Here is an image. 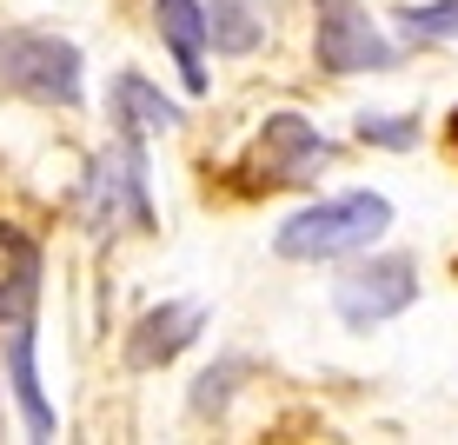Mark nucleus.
<instances>
[{
    "mask_svg": "<svg viewBox=\"0 0 458 445\" xmlns=\"http://www.w3.org/2000/svg\"><path fill=\"white\" fill-rule=\"evenodd\" d=\"M114 107H120L126 133H166V126H180V107H173L153 81H140V73H120Z\"/></svg>",
    "mask_w": 458,
    "mask_h": 445,
    "instance_id": "nucleus-11",
    "label": "nucleus"
},
{
    "mask_svg": "<svg viewBox=\"0 0 458 445\" xmlns=\"http://www.w3.org/2000/svg\"><path fill=\"white\" fill-rule=\"evenodd\" d=\"M419 299V266H412V252H352V266L333 279V306H339V320L345 326H386V320H399L405 306Z\"/></svg>",
    "mask_w": 458,
    "mask_h": 445,
    "instance_id": "nucleus-3",
    "label": "nucleus"
},
{
    "mask_svg": "<svg viewBox=\"0 0 458 445\" xmlns=\"http://www.w3.org/2000/svg\"><path fill=\"white\" fill-rule=\"evenodd\" d=\"M452 153H458V107H452Z\"/></svg>",
    "mask_w": 458,
    "mask_h": 445,
    "instance_id": "nucleus-16",
    "label": "nucleus"
},
{
    "mask_svg": "<svg viewBox=\"0 0 458 445\" xmlns=\"http://www.w3.org/2000/svg\"><path fill=\"white\" fill-rule=\"evenodd\" d=\"M259 160H266V173H273V180L306 186V180H319V173L339 160V147H333V140H326L312 120L273 114V120H266V133H259Z\"/></svg>",
    "mask_w": 458,
    "mask_h": 445,
    "instance_id": "nucleus-6",
    "label": "nucleus"
},
{
    "mask_svg": "<svg viewBox=\"0 0 458 445\" xmlns=\"http://www.w3.org/2000/svg\"><path fill=\"white\" fill-rule=\"evenodd\" d=\"M153 21L180 60V81L193 93H207V7L199 0H153Z\"/></svg>",
    "mask_w": 458,
    "mask_h": 445,
    "instance_id": "nucleus-8",
    "label": "nucleus"
},
{
    "mask_svg": "<svg viewBox=\"0 0 458 445\" xmlns=\"http://www.w3.org/2000/svg\"><path fill=\"white\" fill-rule=\"evenodd\" d=\"M7 332V379H13V399H21V419L34 439H54V406L40 392V372H34V320H13L0 326Z\"/></svg>",
    "mask_w": 458,
    "mask_h": 445,
    "instance_id": "nucleus-9",
    "label": "nucleus"
},
{
    "mask_svg": "<svg viewBox=\"0 0 458 445\" xmlns=\"http://www.w3.org/2000/svg\"><path fill=\"white\" fill-rule=\"evenodd\" d=\"M199 326H207V306H199V299H166V306H153L147 320L133 326V339H126V365H133V372H153V365L180 359L186 346L199 339Z\"/></svg>",
    "mask_w": 458,
    "mask_h": 445,
    "instance_id": "nucleus-7",
    "label": "nucleus"
},
{
    "mask_svg": "<svg viewBox=\"0 0 458 445\" xmlns=\"http://www.w3.org/2000/svg\"><path fill=\"white\" fill-rule=\"evenodd\" d=\"M0 87L34 107H81L87 67L81 47L47 27H0Z\"/></svg>",
    "mask_w": 458,
    "mask_h": 445,
    "instance_id": "nucleus-2",
    "label": "nucleus"
},
{
    "mask_svg": "<svg viewBox=\"0 0 458 445\" xmlns=\"http://www.w3.org/2000/svg\"><path fill=\"white\" fill-rule=\"evenodd\" d=\"M386 227H392L386 193H333V200L299 206L286 227L273 233V246H279V260H352Z\"/></svg>",
    "mask_w": 458,
    "mask_h": 445,
    "instance_id": "nucleus-1",
    "label": "nucleus"
},
{
    "mask_svg": "<svg viewBox=\"0 0 458 445\" xmlns=\"http://www.w3.org/2000/svg\"><path fill=\"white\" fill-rule=\"evenodd\" d=\"M233 379H246V365H240V359H226V365H213V372H199V379H193V412H199V419H219V412H226Z\"/></svg>",
    "mask_w": 458,
    "mask_h": 445,
    "instance_id": "nucleus-14",
    "label": "nucleus"
},
{
    "mask_svg": "<svg viewBox=\"0 0 458 445\" xmlns=\"http://www.w3.org/2000/svg\"><path fill=\"white\" fill-rule=\"evenodd\" d=\"M81 213L93 233H120V227H153V200H147V160H140V140L126 133L120 147H106L87 173Z\"/></svg>",
    "mask_w": 458,
    "mask_h": 445,
    "instance_id": "nucleus-4",
    "label": "nucleus"
},
{
    "mask_svg": "<svg viewBox=\"0 0 458 445\" xmlns=\"http://www.w3.org/2000/svg\"><path fill=\"white\" fill-rule=\"evenodd\" d=\"M405 40H458V0H432V7H399Z\"/></svg>",
    "mask_w": 458,
    "mask_h": 445,
    "instance_id": "nucleus-13",
    "label": "nucleus"
},
{
    "mask_svg": "<svg viewBox=\"0 0 458 445\" xmlns=\"http://www.w3.org/2000/svg\"><path fill=\"white\" fill-rule=\"evenodd\" d=\"M0 246H7V260H13V273L0 279V326H13V320H34V299H40V252L27 233H13V227H0Z\"/></svg>",
    "mask_w": 458,
    "mask_h": 445,
    "instance_id": "nucleus-10",
    "label": "nucleus"
},
{
    "mask_svg": "<svg viewBox=\"0 0 458 445\" xmlns=\"http://www.w3.org/2000/svg\"><path fill=\"white\" fill-rule=\"evenodd\" d=\"M359 140H366V147L405 153V147L419 140V120H405V114H366V120H359Z\"/></svg>",
    "mask_w": 458,
    "mask_h": 445,
    "instance_id": "nucleus-15",
    "label": "nucleus"
},
{
    "mask_svg": "<svg viewBox=\"0 0 458 445\" xmlns=\"http://www.w3.org/2000/svg\"><path fill=\"white\" fill-rule=\"evenodd\" d=\"M319 67L326 73H378L392 67V40L372 27V13L359 0H319Z\"/></svg>",
    "mask_w": 458,
    "mask_h": 445,
    "instance_id": "nucleus-5",
    "label": "nucleus"
},
{
    "mask_svg": "<svg viewBox=\"0 0 458 445\" xmlns=\"http://www.w3.org/2000/svg\"><path fill=\"white\" fill-rule=\"evenodd\" d=\"M207 40L219 54H252V47H259V13H246L240 0H213L207 7Z\"/></svg>",
    "mask_w": 458,
    "mask_h": 445,
    "instance_id": "nucleus-12",
    "label": "nucleus"
}]
</instances>
